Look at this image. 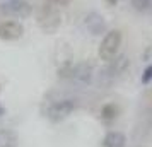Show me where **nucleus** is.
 <instances>
[{"label": "nucleus", "instance_id": "1", "mask_svg": "<svg viewBox=\"0 0 152 147\" xmlns=\"http://www.w3.org/2000/svg\"><path fill=\"white\" fill-rule=\"evenodd\" d=\"M123 41V34L120 29H111L106 34L103 36V39L99 43V50H97V55L103 62H111L115 56H118L120 46Z\"/></svg>", "mask_w": 152, "mask_h": 147}, {"label": "nucleus", "instance_id": "2", "mask_svg": "<svg viewBox=\"0 0 152 147\" xmlns=\"http://www.w3.org/2000/svg\"><path fill=\"white\" fill-rule=\"evenodd\" d=\"M33 12L31 4L26 0H5L0 4V14L10 19H26Z\"/></svg>", "mask_w": 152, "mask_h": 147}, {"label": "nucleus", "instance_id": "3", "mask_svg": "<svg viewBox=\"0 0 152 147\" xmlns=\"http://www.w3.org/2000/svg\"><path fill=\"white\" fill-rule=\"evenodd\" d=\"M38 22L45 31H55L58 26H60V12H58V7L51 5L48 2H45V5L39 10V15H38Z\"/></svg>", "mask_w": 152, "mask_h": 147}, {"label": "nucleus", "instance_id": "4", "mask_svg": "<svg viewBox=\"0 0 152 147\" xmlns=\"http://www.w3.org/2000/svg\"><path fill=\"white\" fill-rule=\"evenodd\" d=\"M75 108H77L75 99H60V101H55L53 105H50L46 115L51 121H62L75 111Z\"/></svg>", "mask_w": 152, "mask_h": 147}, {"label": "nucleus", "instance_id": "5", "mask_svg": "<svg viewBox=\"0 0 152 147\" xmlns=\"http://www.w3.org/2000/svg\"><path fill=\"white\" fill-rule=\"evenodd\" d=\"M24 34V26L19 21H4L0 22V39L4 41H17Z\"/></svg>", "mask_w": 152, "mask_h": 147}, {"label": "nucleus", "instance_id": "6", "mask_svg": "<svg viewBox=\"0 0 152 147\" xmlns=\"http://www.w3.org/2000/svg\"><path fill=\"white\" fill-rule=\"evenodd\" d=\"M128 65H130V62H128V58L125 55L121 56H115L111 62H108V67L103 70V79H106V80H113V79H116L118 75H121L125 70L128 69Z\"/></svg>", "mask_w": 152, "mask_h": 147}, {"label": "nucleus", "instance_id": "7", "mask_svg": "<svg viewBox=\"0 0 152 147\" xmlns=\"http://www.w3.org/2000/svg\"><path fill=\"white\" fill-rule=\"evenodd\" d=\"M69 74L70 77L75 82H79V84H89L92 80V75H94V69H92L91 63L82 62V63H77L74 69H70Z\"/></svg>", "mask_w": 152, "mask_h": 147}, {"label": "nucleus", "instance_id": "8", "mask_svg": "<svg viewBox=\"0 0 152 147\" xmlns=\"http://www.w3.org/2000/svg\"><path fill=\"white\" fill-rule=\"evenodd\" d=\"M86 28L89 29L91 34H101L104 29H106V24H104L103 17L96 12H91L87 17H86Z\"/></svg>", "mask_w": 152, "mask_h": 147}, {"label": "nucleus", "instance_id": "9", "mask_svg": "<svg viewBox=\"0 0 152 147\" xmlns=\"http://www.w3.org/2000/svg\"><path fill=\"white\" fill-rule=\"evenodd\" d=\"M126 146V137L121 132H108L103 139V147H125Z\"/></svg>", "mask_w": 152, "mask_h": 147}, {"label": "nucleus", "instance_id": "10", "mask_svg": "<svg viewBox=\"0 0 152 147\" xmlns=\"http://www.w3.org/2000/svg\"><path fill=\"white\" fill-rule=\"evenodd\" d=\"M0 147H17V133L14 130H0Z\"/></svg>", "mask_w": 152, "mask_h": 147}, {"label": "nucleus", "instance_id": "11", "mask_svg": "<svg viewBox=\"0 0 152 147\" xmlns=\"http://www.w3.org/2000/svg\"><path fill=\"white\" fill-rule=\"evenodd\" d=\"M118 116V106L116 105H106L101 110V118L104 121H111V120H115Z\"/></svg>", "mask_w": 152, "mask_h": 147}, {"label": "nucleus", "instance_id": "12", "mask_svg": "<svg viewBox=\"0 0 152 147\" xmlns=\"http://www.w3.org/2000/svg\"><path fill=\"white\" fill-rule=\"evenodd\" d=\"M132 5H133V9L138 10V12H145V10L151 9L149 0H132Z\"/></svg>", "mask_w": 152, "mask_h": 147}, {"label": "nucleus", "instance_id": "13", "mask_svg": "<svg viewBox=\"0 0 152 147\" xmlns=\"http://www.w3.org/2000/svg\"><path fill=\"white\" fill-rule=\"evenodd\" d=\"M48 4L51 5H55V7H65V5H69L70 0H46Z\"/></svg>", "mask_w": 152, "mask_h": 147}, {"label": "nucleus", "instance_id": "14", "mask_svg": "<svg viewBox=\"0 0 152 147\" xmlns=\"http://www.w3.org/2000/svg\"><path fill=\"white\" fill-rule=\"evenodd\" d=\"M151 79H152V65L145 69V75L142 77V82H144V84H147V82H149Z\"/></svg>", "mask_w": 152, "mask_h": 147}, {"label": "nucleus", "instance_id": "15", "mask_svg": "<svg viewBox=\"0 0 152 147\" xmlns=\"http://www.w3.org/2000/svg\"><path fill=\"white\" fill-rule=\"evenodd\" d=\"M106 2H108L110 5H115V4H116V0H106Z\"/></svg>", "mask_w": 152, "mask_h": 147}, {"label": "nucleus", "instance_id": "16", "mask_svg": "<svg viewBox=\"0 0 152 147\" xmlns=\"http://www.w3.org/2000/svg\"><path fill=\"white\" fill-rule=\"evenodd\" d=\"M2 115H4V108H2V106H0V116H2Z\"/></svg>", "mask_w": 152, "mask_h": 147}, {"label": "nucleus", "instance_id": "17", "mask_svg": "<svg viewBox=\"0 0 152 147\" xmlns=\"http://www.w3.org/2000/svg\"><path fill=\"white\" fill-rule=\"evenodd\" d=\"M149 4H151V9H152V0H149Z\"/></svg>", "mask_w": 152, "mask_h": 147}]
</instances>
